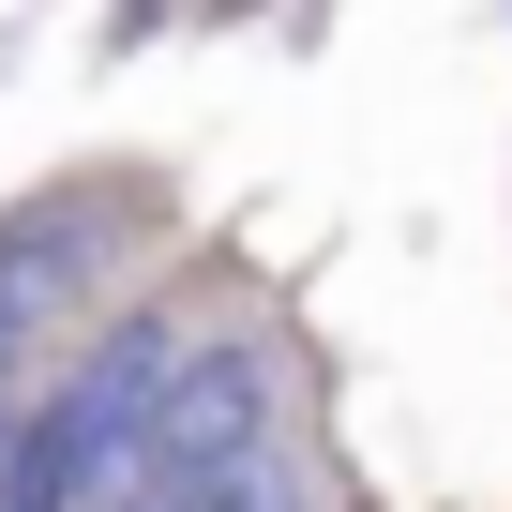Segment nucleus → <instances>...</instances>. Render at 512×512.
I'll return each mask as SVG.
<instances>
[{"label": "nucleus", "mask_w": 512, "mask_h": 512, "mask_svg": "<svg viewBox=\"0 0 512 512\" xmlns=\"http://www.w3.org/2000/svg\"><path fill=\"white\" fill-rule=\"evenodd\" d=\"M181 362H196V317H181V302L121 317V332L31 407V437L0 452V512H91V497H121L136 452H151V422H166V392H181Z\"/></svg>", "instance_id": "obj_1"}]
</instances>
